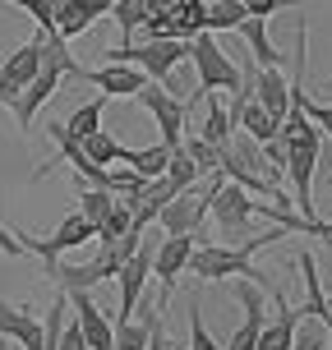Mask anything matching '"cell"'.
I'll list each match as a JSON object with an SVG mask.
<instances>
[{
  "instance_id": "1",
  "label": "cell",
  "mask_w": 332,
  "mask_h": 350,
  "mask_svg": "<svg viewBox=\"0 0 332 350\" xmlns=\"http://www.w3.org/2000/svg\"><path fill=\"white\" fill-rule=\"evenodd\" d=\"M272 240H281V230L272 226L268 235H249L245 245H212V240H203V245H194L190 254V277L199 281H249V286H259V291H272V277H263L259 267H254V254H259L263 245H272Z\"/></svg>"
},
{
  "instance_id": "2",
  "label": "cell",
  "mask_w": 332,
  "mask_h": 350,
  "mask_svg": "<svg viewBox=\"0 0 332 350\" xmlns=\"http://www.w3.org/2000/svg\"><path fill=\"white\" fill-rule=\"evenodd\" d=\"M208 23V0H148L143 37L148 42H190Z\"/></svg>"
},
{
  "instance_id": "3",
  "label": "cell",
  "mask_w": 332,
  "mask_h": 350,
  "mask_svg": "<svg viewBox=\"0 0 332 350\" xmlns=\"http://www.w3.org/2000/svg\"><path fill=\"white\" fill-rule=\"evenodd\" d=\"M217 185H222V175H208L203 185H190V189H180L162 208L157 217V235H199V226H203V217H208L212 208V193H217ZM203 240V235H199Z\"/></svg>"
},
{
  "instance_id": "4",
  "label": "cell",
  "mask_w": 332,
  "mask_h": 350,
  "mask_svg": "<svg viewBox=\"0 0 332 350\" xmlns=\"http://www.w3.org/2000/svg\"><path fill=\"white\" fill-rule=\"evenodd\" d=\"M190 60H194V70H199V88H194L199 97L203 92H235L240 88V65L222 51V42L212 33L190 37Z\"/></svg>"
},
{
  "instance_id": "5",
  "label": "cell",
  "mask_w": 332,
  "mask_h": 350,
  "mask_svg": "<svg viewBox=\"0 0 332 350\" xmlns=\"http://www.w3.org/2000/svg\"><path fill=\"white\" fill-rule=\"evenodd\" d=\"M37 70H42V33H33L28 42H18L14 51L0 60V106L14 111L18 92L37 79Z\"/></svg>"
},
{
  "instance_id": "6",
  "label": "cell",
  "mask_w": 332,
  "mask_h": 350,
  "mask_svg": "<svg viewBox=\"0 0 332 350\" xmlns=\"http://www.w3.org/2000/svg\"><path fill=\"white\" fill-rule=\"evenodd\" d=\"M134 97H139V102L153 111V120L162 124V148H166V152H175V148L185 143V134H190V129H185V116H190V106L180 102V97H171V92H166L162 83H143Z\"/></svg>"
},
{
  "instance_id": "7",
  "label": "cell",
  "mask_w": 332,
  "mask_h": 350,
  "mask_svg": "<svg viewBox=\"0 0 332 350\" xmlns=\"http://www.w3.org/2000/svg\"><path fill=\"white\" fill-rule=\"evenodd\" d=\"M157 240H162L157 230H153V235L143 230L139 249L120 262V323H125V318H134V309H139L143 286H148V277H153V254H157Z\"/></svg>"
},
{
  "instance_id": "8",
  "label": "cell",
  "mask_w": 332,
  "mask_h": 350,
  "mask_svg": "<svg viewBox=\"0 0 332 350\" xmlns=\"http://www.w3.org/2000/svg\"><path fill=\"white\" fill-rule=\"evenodd\" d=\"M194 235H166V240H157V254H153V277L162 281L157 291V314L166 309V299H171L175 281H180V272L190 267V254H194Z\"/></svg>"
},
{
  "instance_id": "9",
  "label": "cell",
  "mask_w": 332,
  "mask_h": 350,
  "mask_svg": "<svg viewBox=\"0 0 332 350\" xmlns=\"http://www.w3.org/2000/svg\"><path fill=\"white\" fill-rule=\"evenodd\" d=\"M254 198H249L240 185H231V180H222L217 185V193H212V217H217V226H222V235H240V240H249V217H254Z\"/></svg>"
},
{
  "instance_id": "10",
  "label": "cell",
  "mask_w": 332,
  "mask_h": 350,
  "mask_svg": "<svg viewBox=\"0 0 332 350\" xmlns=\"http://www.w3.org/2000/svg\"><path fill=\"white\" fill-rule=\"evenodd\" d=\"M65 304L74 309V323H79V332H84V346L88 350H116V323L106 318V309H97L88 291H74L65 295Z\"/></svg>"
},
{
  "instance_id": "11",
  "label": "cell",
  "mask_w": 332,
  "mask_h": 350,
  "mask_svg": "<svg viewBox=\"0 0 332 350\" xmlns=\"http://www.w3.org/2000/svg\"><path fill=\"white\" fill-rule=\"evenodd\" d=\"M235 299H240V309H245V323L231 332L227 350H254V346H259L263 323H268V314H263V304H268V291L249 286V281H235Z\"/></svg>"
},
{
  "instance_id": "12",
  "label": "cell",
  "mask_w": 332,
  "mask_h": 350,
  "mask_svg": "<svg viewBox=\"0 0 332 350\" xmlns=\"http://www.w3.org/2000/svg\"><path fill=\"white\" fill-rule=\"evenodd\" d=\"M60 79H65L60 70H51V65H42V70H37V79H33L28 88H23V92H18V102H14V120H18V129H23V134L33 129L37 111H42V106H47V102L55 97V88H60Z\"/></svg>"
},
{
  "instance_id": "13",
  "label": "cell",
  "mask_w": 332,
  "mask_h": 350,
  "mask_svg": "<svg viewBox=\"0 0 332 350\" xmlns=\"http://www.w3.org/2000/svg\"><path fill=\"white\" fill-rule=\"evenodd\" d=\"M0 336L18 341V350H42V318H37V309L0 299Z\"/></svg>"
},
{
  "instance_id": "14",
  "label": "cell",
  "mask_w": 332,
  "mask_h": 350,
  "mask_svg": "<svg viewBox=\"0 0 332 350\" xmlns=\"http://www.w3.org/2000/svg\"><path fill=\"white\" fill-rule=\"evenodd\" d=\"M254 102H259V111L281 129L286 111H291V83H286V74L281 70H259L254 74Z\"/></svg>"
},
{
  "instance_id": "15",
  "label": "cell",
  "mask_w": 332,
  "mask_h": 350,
  "mask_svg": "<svg viewBox=\"0 0 332 350\" xmlns=\"http://www.w3.org/2000/svg\"><path fill=\"white\" fill-rule=\"evenodd\" d=\"M268 295H272V304H277V314H272V323H263V332H259V346H254V350H291V336H296L300 309H296V304H291L286 295H281L277 286H272Z\"/></svg>"
},
{
  "instance_id": "16",
  "label": "cell",
  "mask_w": 332,
  "mask_h": 350,
  "mask_svg": "<svg viewBox=\"0 0 332 350\" xmlns=\"http://www.w3.org/2000/svg\"><path fill=\"white\" fill-rule=\"evenodd\" d=\"M102 14H106V10L97 5V0H55L51 28H55V37H60V42H70V37H84Z\"/></svg>"
},
{
  "instance_id": "17",
  "label": "cell",
  "mask_w": 332,
  "mask_h": 350,
  "mask_svg": "<svg viewBox=\"0 0 332 350\" xmlns=\"http://www.w3.org/2000/svg\"><path fill=\"white\" fill-rule=\"evenodd\" d=\"M84 83L102 88V97H134L148 79H143L134 65H97V70L84 74Z\"/></svg>"
},
{
  "instance_id": "18",
  "label": "cell",
  "mask_w": 332,
  "mask_h": 350,
  "mask_svg": "<svg viewBox=\"0 0 332 350\" xmlns=\"http://www.w3.org/2000/svg\"><path fill=\"white\" fill-rule=\"evenodd\" d=\"M166 161H171V152H166L162 143H153V148H120L116 166L134 171L139 180H162V175H166Z\"/></svg>"
},
{
  "instance_id": "19",
  "label": "cell",
  "mask_w": 332,
  "mask_h": 350,
  "mask_svg": "<svg viewBox=\"0 0 332 350\" xmlns=\"http://www.w3.org/2000/svg\"><path fill=\"white\" fill-rule=\"evenodd\" d=\"M296 267H300V281H305V309H300V314H305V318H318V323H328V309H323V295H328V291H323V281H318L314 254L305 249V254L296 258Z\"/></svg>"
},
{
  "instance_id": "20",
  "label": "cell",
  "mask_w": 332,
  "mask_h": 350,
  "mask_svg": "<svg viewBox=\"0 0 332 350\" xmlns=\"http://www.w3.org/2000/svg\"><path fill=\"white\" fill-rule=\"evenodd\" d=\"M240 37L249 42V55L259 60V70H281V55L272 46V33H268V18H245L240 23Z\"/></svg>"
},
{
  "instance_id": "21",
  "label": "cell",
  "mask_w": 332,
  "mask_h": 350,
  "mask_svg": "<svg viewBox=\"0 0 332 350\" xmlns=\"http://www.w3.org/2000/svg\"><path fill=\"white\" fill-rule=\"evenodd\" d=\"M157 299L148 304V314L143 318H125V323H116V350H148V336H153V327H157Z\"/></svg>"
},
{
  "instance_id": "22",
  "label": "cell",
  "mask_w": 332,
  "mask_h": 350,
  "mask_svg": "<svg viewBox=\"0 0 332 350\" xmlns=\"http://www.w3.org/2000/svg\"><path fill=\"white\" fill-rule=\"evenodd\" d=\"M203 106H208V116H203V129H199V139H203V143L212 148V152H217V148H227V143H231L227 102H222L217 92H203Z\"/></svg>"
},
{
  "instance_id": "23",
  "label": "cell",
  "mask_w": 332,
  "mask_h": 350,
  "mask_svg": "<svg viewBox=\"0 0 332 350\" xmlns=\"http://www.w3.org/2000/svg\"><path fill=\"white\" fill-rule=\"evenodd\" d=\"M111 208H116V193H106V189H88V185H79V217H84L88 226H92V240H97V230L106 226Z\"/></svg>"
},
{
  "instance_id": "24",
  "label": "cell",
  "mask_w": 332,
  "mask_h": 350,
  "mask_svg": "<svg viewBox=\"0 0 332 350\" xmlns=\"http://www.w3.org/2000/svg\"><path fill=\"white\" fill-rule=\"evenodd\" d=\"M102 111H106V97L97 92L92 102H84V106L70 116V120H60V124H65V134H70L74 143H84L88 134H97V129H102Z\"/></svg>"
},
{
  "instance_id": "25",
  "label": "cell",
  "mask_w": 332,
  "mask_h": 350,
  "mask_svg": "<svg viewBox=\"0 0 332 350\" xmlns=\"http://www.w3.org/2000/svg\"><path fill=\"white\" fill-rule=\"evenodd\" d=\"M245 5L240 0H208V23H203V33H235L240 23H245Z\"/></svg>"
},
{
  "instance_id": "26",
  "label": "cell",
  "mask_w": 332,
  "mask_h": 350,
  "mask_svg": "<svg viewBox=\"0 0 332 350\" xmlns=\"http://www.w3.org/2000/svg\"><path fill=\"white\" fill-rule=\"evenodd\" d=\"M79 148H84V157L92 161L97 171H111V166H116V157H120V143L111 139L106 129H97V134H88V139L79 143Z\"/></svg>"
},
{
  "instance_id": "27",
  "label": "cell",
  "mask_w": 332,
  "mask_h": 350,
  "mask_svg": "<svg viewBox=\"0 0 332 350\" xmlns=\"http://www.w3.org/2000/svg\"><path fill=\"white\" fill-rule=\"evenodd\" d=\"M291 350H328V323H318V318H305V314H300L296 336H291Z\"/></svg>"
},
{
  "instance_id": "28",
  "label": "cell",
  "mask_w": 332,
  "mask_h": 350,
  "mask_svg": "<svg viewBox=\"0 0 332 350\" xmlns=\"http://www.w3.org/2000/svg\"><path fill=\"white\" fill-rule=\"evenodd\" d=\"M199 180H208V175H199V166H194V161L185 157L180 148H175L171 161H166V185H171L175 193H180V189H190V185H199Z\"/></svg>"
},
{
  "instance_id": "29",
  "label": "cell",
  "mask_w": 332,
  "mask_h": 350,
  "mask_svg": "<svg viewBox=\"0 0 332 350\" xmlns=\"http://www.w3.org/2000/svg\"><path fill=\"white\" fill-rule=\"evenodd\" d=\"M111 18L125 28V42H129V33L143 28V18H148V0H116L111 5Z\"/></svg>"
},
{
  "instance_id": "30",
  "label": "cell",
  "mask_w": 332,
  "mask_h": 350,
  "mask_svg": "<svg viewBox=\"0 0 332 350\" xmlns=\"http://www.w3.org/2000/svg\"><path fill=\"white\" fill-rule=\"evenodd\" d=\"M300 111H305V120L314 124L318 134L332 139V102H300Z\"/></svg>"
},
{
  "instance_id": "31",
  "label": "cell",
  "mask_w": 332,
  "mask_h": 350,
  "mask_svg": "<svg viewBox=\"0 0 332 350\" xmlns=\"http://www.w3.org/2000/svg\"><path fill=\"white\" fill-rule=\"evenodd\" d=\"M245 5L249 18H272L277 10H296V5H305V0H240Z\"/></svg>"
},
{
  "instance_id": "32",
  "label": "cell",
  "mask_w": 332,
  "mask_h": 350,
  "mask_svg": "<svg viewBox=\"0 0 332 350\" xmlns=\"http://www.w3.org/2000/svg\"><path fill=\"white\" fill-rule=\"evenodd\" d=\"M185 350H222L217 341L208 336V327H203V318H199V304L190 309V346Z\"/></svg>"
},
{
  "instance_id": "33",
  "label": "cell",
  "mask_w": 332,
  "mask_h": 350,
  "mask_svg": "<svg viewBox=\"0 0 332 350\" xmlns=\"http://www.w3.org/2000/svg\"><path fill=\"white\" fill-rule=\"evenodd\" d=\"M55 350H88V346H84V332H79V323H65V327H60V341H55Z\"/></svg>"
},
{
  "instance_id": "34",
  "label": "cell",
  "mask_w": 332,
  "mask_h": 350,
  "mask_svg": "<svg viewBox=\"0 0 332 350\" xmlns=\"http://www.w3.org/2000/svg\"><path fill=\"white\" fill-rule=\"evenodd\" d=\"M148 350H171V341L162 332V318H157V327H153V336H148Z\"/></svg>"
},
{
  "instance_id": "35",
  "label": "cell",
  "mask_w": 332,
  "mask_h": 350,
  "mask_svg": "<svg viewBox=\"0 0 332 350\" xmlns=\"http://www.w3.org/2000/svg\"><path fill=\"white\" fill-rule=\"evenodd\" d=\"M318 240H332V221H323V230H318Z\"/></svg>"
},
{
  "instance_id": "36",
  "label": "cell",
  "mask_w": 332,
  "mask_h": 350,
  "mask_svg": "<svg viewBox=\"0 0 332 350\" xmlns=\"http://www.w3.org/2000/svg\"><path fill=\"white\" fill-rule=\"evenodd\" d=\"M328 350H332V318H328Z\"/></svg>"
}]
</instances>
